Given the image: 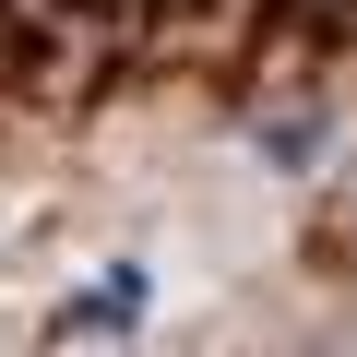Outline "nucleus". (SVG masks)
Masks as SVG:
<instances>
[{
  "label": "nucleus",
  "mask_w": 357,
  "mask_h": 357,
  "mask_svg": "<svg viewBox=\"0 0 357 357\" xmlns=\"http://www.w3.org/2000/svg\"><path fill=\"white\" fill-rule=\"evenodd\" d=\"M345 227H357V191H345Z\"/></svg>",
  "instance_id": "7ed1b4c3"
},
{
  "label": "nucleus",
  "mask_w": 357,
  "mask_h": 357,
  "mask_svg": "<svg viewBox=\"0 0 357 357\" xmlns=\"http://www.w3.org/2000/svg\"><path fill=\"white\" fill-rule=\"evenodd\" d=\"M72 333H143V274H131V262H107V274L72 298Z\"/></svg>",
  "instance_id": "f03ea898"
},
{
  "label": "nucleus",
  "mask_w": 357,
  "mask_h": 357,
  "mask_svg": "<svg viewBox=\"0 0 357 357\" xmlns=\"http://www.w3.org/2000/svg\"><path fill=\"white\" fill-rule=\"evenodd\" d=\"M321 143H333V107H262V131H250V155L262 167H321Z\"/></svg>",
  "instance_id": "f257e3e1"
}]
</instances>
